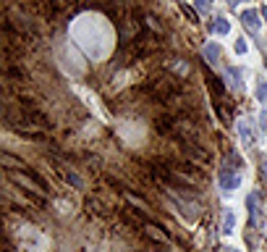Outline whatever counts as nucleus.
I'll list each match as a JSON object with an SVG mask.
<instances>
[{"label":"nucleus","instance_id":"f257e3e1","mask_svg":"<svg viewBox=\"0 0 267 252\" xmlns=\"http://www.w3.org/2000/svg\"><path fill=\"white\" fill-rule=\"evenodd\" d=\"M5 179L11 181V184H19L24 192L40 197V200H45V197L50 195V187L48 181H45L40 173L34 171V168H24V171H16V168H5Z\"/></svg>","mask_w":267,"mask_h":252},{"label":"nucleus","instance_id":"f03ea898","mask_svg":"<svg viewBox=\"0 0 267 252\" xmlns=\"http://www.w3.org/2000/svg\"><path fill=\"white\" fill-rule=\"evenodd\" d=\"M144 92H147L152 100H157L163 105H170L181 97V87H178V82H175V76L160 74V76H152V79L144 84Z\"/></svg>","mask_w":267,"mask_h":252},{"label":"nucleus","instance_id":"7ed1b4c3","mask_svg":"<svg viewBox=\"0 0 267 252\" xmlns=\"http://www.w3.org/2000/svg\"><path fill=\"white\" fill-rule=\"evenodd\" d=\"M142 234L147 236L149 242H155V244H168V242H170V234H168L163 226H157V224H147V221L142 224Z\"/></svg>","mask_w":267,"mask_h":252},{"label":"nucleus","instance_id":"20e7f679","mask_svg":"<svg viewBox=\"0 0 267 252\" xmlns=\"http://www.w3.org/2000/svg\"><path fill=\"white\" fill-rule=\"evenodd\" d=\"M126 202H131L136 210H142V213H149V205L147 200H142V197H136L134 192H126Z\"/></svg>","mask_w":267,"mask_h":252},{"label":"nucleus","instance_id":"39448f33","mask_svg":"<svg viewBox=\"0 0 267 252\" xmlns=\"http://www.w3.org/2000/svg\"><path fill=\"white\" fill-rule=\"evenodd\" d=\"M243 24L257 32V29H259V16H257V11H243Z\"/></svg>","mask_w":267,"mask_h":252},{"label":"nucleus","instance_id":"423d86ee","mask_svg":"<svg viewBox=\"0 0 267 252\" xmlns=\"http://www.w3.org/2000/svg\"><path fill=\"white\" fill-rule=\"evenodd\" d=\"M233 224H236V216H233L231 210H228L225 216H223V234H231V228H233Z\"/></svg>","mask_w":267,"mask_h":252},{"label":"nucleus","instance_id":"0eeeda50","mask_svg":"<svg viewBox=\"0 0 267 252\" xmlns=\"http://www.w3.org/2000/svg\"><path fill=\"white\" fill-rule=\"evenodd\" d=\"M228 29H231V27H228V21H225V19H218L215 32H218V34H228Z\"/></svg>","mask_w":267,"mask_h":252},{"label":"nucleus","instance_id":"6e6552de","mask_svg":"<svg viewBox=\"0 0 267 252\" xmlns=\"http://www.w3.org/2000/svg\"><path fill=\"white\" fill-rule=\"evenodd\" d=\"M220 56V50H218V45H210V48H207V58H212V60H215Z\"/></svg>","mask_w":267,"mask_h":252},{"label":"nucleus","instance_id":"1a4fd4ad","mask_svg":"<svg viewBox=\"0 0 267 252\" xmlns=\"http://www.w3.org/2000/svg\"><path fill=\"white\" fill-rule=\"evenodd\" d=\"M257 95H259V100L262 103H267V84H262V87L257 89Z\"/></svg>","mask_w":267,"mask_h":252},{"label":"nucleus","instance_id":"9d476101","mask_svg":"<svg viewBox=\"0 0 267 252\" xmlns=\"http://www.w3.org/2000/svg\"><path fill=\"white\" fill-rule=\"evenodd\" d=\"M181 8H184V13H186V16H189V19H192V21H196V16H194V11H192V8H189V5H181Z\"/></svg>","mask_w":267,"mask_h":252},{"label":"nucleus","instance_id":"9b49d317","mask_svg":"<svg viewBox=\"0 0 267 252\" xmlns=\"http://www.w3.org/2000/svg\"><path fill=\"white\" fill-rule=\"evenodd\" d=\"M236 53H246V45H243V40H239V45H236Z\"/></svg>","mask_w":267,"mask_h":252},{"label":"nucleus","instance_id":"f8f14e48","mask_svg":"<svg viewBox=\"0 0 267 252\" xmlns=\"http://www.w3.org/2000/svg\"><path fill=\"white\" fill-rule=\"evenodd\" d=\"M262 168H265V176H267V160H265V163H262Z\"/></svg>","mask_w":267,"mask_h":252},{"label":"nucleus","instance_id":"ddd939ff","mask_svg":"<svg viewBox=\"0 0 267 252\" xmlns=\"http://www.w3.org/2000/svg\"><path fill=\"white\" fill-rule=\"evenodd\" d=\"M262 13H265V19H267V8H262Z\"/></svg>","mask_w":267,"mask_h":252}]
</instances>
